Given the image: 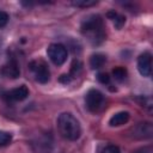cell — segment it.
<instances>
[{"mask_svg": "<svg viewBox=\"0 0 153 153\" xmlns=\"http://www.w3.org/2000/svg\"><path fill=\"white\" fill-rule=\"evenodd\" d=\"M98 153H121V151L117 146H115L112 143H108V145L102 146L98 149Z\"/></svg>", "mask_w": 153, "mask_h": 153, "instance_id": "cell-15", "label": "cell"}, {"mask_svg": "<svg viewBox=\"0 0 153 153\" xmlns=\"http://www.w3.org/2000/svg\"><path fill=\"white\" fill-rule=\"evenodd\" d=\"M135 153H152V148L151 147H143V148L137 149Z\"/></svg>", "mask_w": 153, "mask_h": 153, "instance_id": "cell-22", "label": "cell"}, {"mask_svg": "<svg viewBox=\"0 0 153 153\" xmlns=\"http://www.w3.org/2000/svg\"><path fill=\"white\" fill-rule=\"evenodd\" d=\"M153 134V127L149 122H141L133 129V135L136 139H149Z\"/></svg>", "mask_w": 153, "mask_h": 153, "instance_id": "cell-9", "label": "cell"}, {"mask_svg": "<svg viewBox=\"0 0 153 153\" xmlns=\"http://www.w3.org/2000/svg\"><path fill=\"white\" fill-rule=\"evenodd\" d=\"M47 54H48V57L50 59V61L54 65L61 66V65H63L66 62L68 51H67L65 45H62L60 43H53V44H50L48 47Z\"/></svg>", "mask_w": 153, "mask_h": 153, "instance_id": "cell-4", "label": "cell"}, {"mask_svg": "<svg viewBox=\"0 0 153 153\" xmlns=\"http://www.w3.org/2000/svg\"><path fill=\"white\" fill-rule=\"evenodd\" d=\"M81 32L87 36L92 44H99L105 38L103 19L98 14H92L85 18L81 23Z\"/></svg>", "mask_w": 153, "mask_h": 153, "instance_id": "cell-2", "label": "cell"}, {"mask_svg": "<svg viewBox=\"0 0 153 153\" xmlns=\"http://www.w3.org/2000/svg\"><path fill=\"white\" fill-rule=\"evenodd\" d=\"M105 61H106V57L104 54L96 53V54L91 55V57H90V66L92 69H98L104 66Z\"/></svg>", "mask_w": 153, "mask_h": 153, "instance_id": "cell-12", "label": "cell"}, {"mask_svg": "<svg viewBox=\"0 0 153 153\" xmlns=\"http://www.w3.org/2000/svg\"><path fill=\"white\" fill-rule=\"evenodd\" d=\"M32 147L36 153H51V140L47 135H41L32 142Z\"/></svg>", "mask_w": 153, "mask_h": 153, "instance_id": "cell-8", "label": "cell"}, {"mask_svg": "<svg viewBox=\"0 0 153 153\" xmlns=\"http://www.w3.org/2000/svg\"><path fill=\"white\" fill-rule=\"evenodd\" d=\"M27 96H29V88L25 85H20L4 93V98L7 102H20V100L26 99Z\"/></svg>", "mask_w": 153, "mask_h": 153, "instance_id": "cell-7", "label": "cell"}, {"mask_svg": "<svg viewBox=\"0 0 153 153\" xmlns=\"http://www.w3.org/2000/svg\"><path fill=\"white\" fill-rule=\"evenodd\" d=\"M108 17L114 20V24H115L116 29H121L124 25V23H126V18L123 16H121V14L115 13V12H109L108 13Z\"/></svg>", "mask_w": 153, "mask_h": 153, "instance_id": "cell-13", "label": "cell"}, {"mask_svg": "<svg viewBox=\"0 0 153 153\" xmlns=\"http://www.w3.org/2000/svg\"><path fill=\"white\" fill-rule=\"evenodd\" d=\"M12 141V135L7 131L0 130V146H7Z\"/></svg>", "mask_w": 153, "mask_h": 153, "instance_id": "cell-16", "label": "cell"}, {"mask_svg": "<svg viewBox=\"0 0 153 153\" xmlns=\"http://www.w3.org/2000/svg\"><path fill=\"white\" fill-rule=\"evenodd\" d=\"M112 75H114V78H115L117 81H122V80H124V78L127 76V69L123 68V67H121V66L115 67V68L112 69Z\"/></svg>", "mask_w": 153, "mask_h": 153, "instance_id": "cell-14", "label": "cell"}, {"mask_svg": "<svg viewBox=\"0 0 153 153\" xmlns=\"http://www.w3.org/2000/svg\"><path fill=\"white\" fill-rule=\"evenodd\" d=\"M30 69L32 71L33 75H35V79L41 82V84H45L49 81L50 79V72H49V68L47 66V63L42 60H36V61H32L30 62Z\"/></svg>", "mask_w": 153, "mask_h": 153, "instance_id": "cell-5", "label": "cell"}, {"mask_svg": "<svg viewBox=\"0 0 153 153\" xmlns=\"http://www.w3.org/2000/svg\"><path fill=\"white\" fill-rule=\"evenodd\" d=\"M56 126L62 137L69 141H75L81 135V127L79 121L71 112H62L59 115Z\"/></svg>", "mask_w": 153, "mask_h": 153, "instance_id": "cell-1", "label": "cell"}, {"mask_svg": "<svg viewBox=\"0 0 153 153\" xmlns=\"http://www.w3.org/2000/svg\"><path fill=\"white\" fill-rule=\"evenodd\" d=\"M104 103H105V98H104V94L96 90V88H91L86 96H85V104H86V108L88 111L91 112H98L103 109L104 106Z\"/></svg>", "mask_w": 153, "mask_h": 153, "instance_id": "cell-3", "label": "cell"}, {"mask_svg": "<svg viewBox=\"0 0 153 153\" xmlns=\"http://www.w3.org/2000/svg\"><path fill=\"white\" fill-rule=\"evenodd\" d=\"M129 112L128 111H120V112H116L114 114L110 120H109V126L110 127H120V126H123L126 124L128 121H129Z\"/></svg>", "mask_w": 153, "mask_h": 153, "instance_id": "cell-11", "label": "cell"}, {"mask_svg": "<svg viewBox=\"0 0 153 153\" xmlns=\"http://www.w3.org/2000/svg\"><path fill=\"white\" fill-rule=\"evenodd\" d=\"M97 79H98V81L100 82V84H109V81H110V76L106 74V73H98L97 74Z\"/></svg>", "mask_w": 153, "mask_h": 153, "instance_id": "cell-20", "label": "cell"}, {"mask_svg": "<svg viewBox=\"0 0 153 153\" xmlns=\"http://www.w3.org/2000/svg\"><path fill=\"white\" fill-rule=\"evenodd\" d=\"M72 4L76 7H90V6L96 5L97 1H94V0H76V1H73Z\"/></svg>", "mask_w": 153, "mask_h": 153, "instance_id": "cell-17", "label": "cell"}, {"mask_svg": "<svg viewBox=\"0 0 153 153\" xmlns=\"http://www.w3.org/2000/svg\"><path fill=\"white\" fill-rule=\"evenodd\" d=\"M137 71L142 76H149L152 73V55L145 51L137 57Z\"/></svg>", "mask_w": 153, "mask_h": 153, "instance_id": "cell-6", "label": "cell"}, {"mask_svg": "<svg viewBox=\"0 0 153 153\" xmlns=\"http://www.w3.org/2000/svg\"><path fill=\"white\" fill-rule=\"evenodd\" d=\"M8 19H10L8 14H7L6 12H4V11H0V29L5 27V26L7 25Z\"/></svg>", "mask_w": 153, "mask_h": 153, "instance_id": "cell-19", "label": "cell"}, {"mask_svg": "<svg viewBox=\"0 0 153 153\" xmlns=\"http://www.w3.org/2000/svg\"><path fill=\"white\" fill-rule=\"evenodd\" d=\"M71 79H72V76L71 75H67V74H63V75H61L60 76V81L61 82H63V84H68L69 81H71Z\"/></svg>", "mask_w": 153, "mask_h": 153, "instance_id": "cell-21", "label": "cell"}, {"mask_svg": "<svg viewBox=\"0 0 153 153\" xmlns=\"http://www.w3.org/2000/svg\"><path fill=\"white\" fill-rule=\"evenodd\" d=\"M81 71V63L76 60V61H73L72 63V68H71V74L69 75H78V73Z\"/></svg>", "mask_w": 153, "mask_h": 153, "instance_id": "cell-18", "label": "cell"}, {"mask_svg": "<svg viewBox=\"0 0 153 153\" xmlns=\"http://www.w3.org/2000/svg\"><path fill=\"white\" fill-rule=\"evenodd\" d=\"M1 73H2V75L6 76V78L17 79V78L20 75V68H19L18 62H17L14 59H11L6 65L2 66Z\"/></svg>", "mask_w": 153, "mask_h": 153, "instance_id": "cell-10", "label": "cell"}]
</instances>
